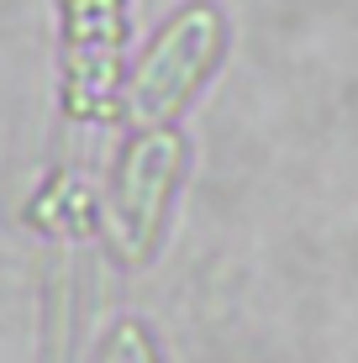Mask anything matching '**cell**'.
Masks as SVG:
<instances>
[{"label": "cell", "instance_id": "cell-1", "mask_svg": "<svg viewBox=\"0 0 358 363\" xmlns=\"http://www.w3.org/2000/svg\"><path fill=\"white\" fill-rule=\"evenodd\" d=\"M221 16L216 6H184L158 27V37L147 43V53L138 58V74L127 84V106L132 116L147 127H164L169 116L201 90V79L211 74L221 58Z\"/></svg>", "mask_w": 358, "mask_h": 363}, {"label": "cell", "instance_id": "cell-2", "mask_svg": "<svg viewBox=\"0 0 358 363\" xmlns=\"http://www.w3.org/2000/svg\"><path fill=\"white\" fill-rule=\"evenodd\" d=\"M179 137L174 132H147L132 143L127 164L116 174V221L127 227V237L147 242L164 216V200H169V184L179 174Z\"/></svg>", "mask_w": 358, "mask_h": 363}]
</instances>
